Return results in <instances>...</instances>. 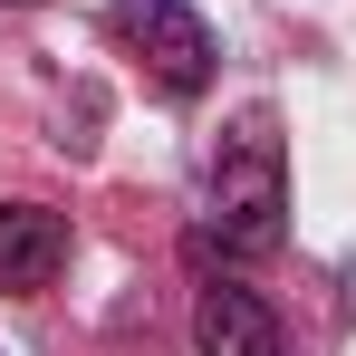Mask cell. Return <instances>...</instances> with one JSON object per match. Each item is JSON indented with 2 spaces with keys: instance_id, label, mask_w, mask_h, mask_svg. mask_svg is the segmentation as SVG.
I'll return each instance as SVG.
<instances>
[{
  "instance_id": "6da1fadb",
  "label": "cell",
  "mask_w": 356,
  "mask_h": 356,
  "mask_svg": "<svg viewBox=\"0 0 356 356\" xmlns=\"http://www.w3.org/2000/svg\"><path fill=\"white\" fill-rule=\"evenodd\" d=\"M280 241H289V154H280L270 106H250V116L222 135L212 174H202V241H193V260H212V250L270 260Z\"/></svg>"
},
{
  "instance_id": "7a4b0ae2",
  "label": "cell",
  "mask_w": 356,
  "mask_h": 356,
  "mask_svg": "<svg viewBox=\"0 0 356 356\" xmlns=\"http://www.w3.org/2000/svg\"><path fill=\"white\" fill-rule=\"evenodd\" d=\"M116 39L145 58V77L164 97H202L212 87V29L183 0H116Z\"/></svg>"
},
{
  "instance_id": "3957f363",
  "label": "cell",
  "mask_w": 356,
  "mask_h": 356,
  "mask_svg": "<svg viewBox=\"0 0 356 356\" xmlns=\"http://www.w3.org/2000/svg\"><path fill=\"white\" fill-rule=\"evenodd\" d=\"M193 356H289V337H280V318H270L260 289L202 280V298H193Z\"/></svg>"
},
{
  "instance_id": "277c9868",
  "label": "cell",
  "mask_w": 356,
  "mask_h": 356,
  "mask_svg": "<svg viewBox=\"0 0 356 356\" xmlns=\"http://www.w3.org/2000/svg\"><path fill=\"white\" fill-rule=\"evenodd\" d=\"M67 270V222L49 202H0V289H49Z\"/></svg>"
}]
</instances>
